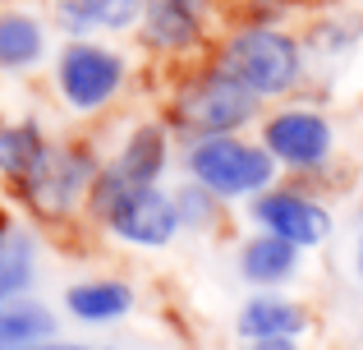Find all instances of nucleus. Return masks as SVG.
Masks as SVG:
<instances>
[{"label":"nucleus","mask_w":363,"mask_h":350,"mask_svg":"<svg viewBox=\"0 0 363 350\" xmlns=\"http://www.w3.org/2000/svg\"><path fill=\"white\" fill-rule=\"evenodd\" d=\"M207 0H147V42L157 46H189L203 28Z\"/></svg>","instance_id":"obj_10"},{"label":"nucleus","mask_w":363,"mask_h":350,"mask_svg":"<svg viewBox=\"0 0 363 350\" xmlns=\"http://www.w3.org/2000/svg\"><path fill=\"white\" fill-rule=\"evenodd\" d=\"M124 83V60L106 46H88V42H74L69 51L60 55V88L65 102L79 111H97L106 106L111 97L120 92Z\"/></svg>","instance_id":"obj_5"},{"label":"nucleus","mask_w":363,"mask_h":350,"mask_svg":"<svg viewBox=\"0 0 363 350\" xmlns=\"http://www.w3.org/2000/svg\"><path fill=\"white\" fill-rule=\"evenodd\" d=\"M240 332L248 341H294V337L303 332V309L290 305V300L281 295H257L244 305L240 314Z\"/></svg>","instance_id":"obj_9"},{"label":"nucleus","mask_w":363,"mask_h":350,"mask_svg":"<svg viewBox=\"0 0 363 350\" xmlns=\"http://www.w3.org/2000/svg\"><path fill=\"white\" fill-rule=\"evenodd\" d=\"M14 350H79L69 341H28V346H14Z\"/></svg>","instance_id":"obj_19"},{"label":"nucleus","mask_w":363,"mask_h":350,"mask_svg":"<svg viewBox=\"0 0 363 350\" xmlns=\"http://www.w3.org/2000/svg\"><path fill=\"white\" fill-rule=\"evenodd\" d=\"M88 180H92V162L83 153H74V148H46L42 166H37L23 185H28V194L37 198V207L60 212V207L74 203V194H79Z\"/></svg>","instance_id":"obj_8"},{"label":"nucleus","mask_w":363,"mask_h":350,"mask_svg":"<svg viewBox=\"0 0 363 350\" xmlns=\"http://www.w3.org/2000/svg\"><path fill=\"white\" fill-rule=\"evenodd\" d=\"M359 272H363V240H359Z\"/></svg>","instance_id":"obj_21"},{"label":"nucleus","mask_w":363,"mask_h":350,"mask_svg":"<svg viewBox=\"0 0 363 350\" xmlns=\"http://www.w3.org/2000/svg\"><path fill=\"white\" fill-rule=\"evenodd\" d=\"M221 74H230L253 97H276L299 79V46L276 28H244L225 42Z\"/></svg>","instance_id":"obj_1"},{"label":"nucleus","mask_w":363,"mask_h":350,"mask_svg":"<svg viewBox=\"0 0 363 350\" xmlns=\"http://www.w3.org/2000/svg\"><path fill=\"white\" fill-rule=\"evenodd\" d=\"M33 281V240L23 231L0 235V305H14Z\"/></svg>","instance_id":"obj_16"},{"label":"nucleus","mask_w":363,"mask_h":350,"mask_svg":"<svg viewBox=\"0 0 363 350\" xmlns=\"http://www.w3.org/2000/svg\"><path fill=\"white\" fill-rule=\"evenodd\" d=\"M262 138H267V153L290 166H318L331 153V125L318 111H281V116L267 120Z\"/></svg>","instance_id":"obj_6"},{"label":"nucleus","mask_w":363,"mask_h":350,"mask_svg":"<svg viewBox=\"0 0 363 350\" xmlns=\"http://www.w3.org/2000/svg\"><path fill=\"white\" fill-rule=\"evenodd\" d=\"M253 350H294V341H257Z\"/></svg>","instance_id":"obj_20"},{"label":"nucleus","mask_w":363,"mask_h":350,"mask_svg":"<svg viewBox=\"0 0 363 350\" xmlns=\"http://www.w3.org/2000/svg\"><path fill=\"white\" fill-rule=\"evenodd\" d=\"M0 235H5V231H0Z\"/></svg>","instance_id":"obj_22"},{"label":"nucleus","mask_w":363,"mask_h":350,"mask_svg":"<svg viewBox=\"0 0 363 350\" xmlns=\"http://www.w3.org/2000/svg\"><path fill=\"white\" fill-rule=\"evenodd\" d=\"M65 305H69V314L83 318V323H116V318L129 314L133 290L124 286V281H83V286H69Z\"/></svg>","instance_id":"obj_12"},{"label":"nucleus","mask_w":363,"mask_h":350,"mask_svg":"<svg viewBox=\"0 0 363 350\" xmlns=\"http://www.w3.org/2000/svg\"><path fill=\"white\" fill-rule=\"evenodd\" d=\"M161 166H166V134L143 125V129H133V138L124 143V153L116 157L111 175L124 180V185H157Z\"/></svg>","instance_id":"obj_11"},{"label":"nucleus","mask_w":363,"mask_h":350,"mask_svg":"<svg viewBox=\"0 0 363 350\" xmlns=\"http://www.w3.org/2000/svg\"><path fill=\"white\" fill-rule=\"evenodd\" d=\"M189 171L203 189L221 198H235V194H257V189L272 185V153L253 143H240V138H198L189 148Z\"/></svg>","instance_id":"obj_3"},{"label":"nucleus","mask_w":363,"mask_h":350,"mask_svg":"<svg viewBox=\"0 0 363 350\" xmlns=\"http://www.w3.org/2000/svg\"><path fill=\"white\" fill-rule=\"evenodd\" d=\"M55 323L37 305H0V350H14L28 341H51Z\"/></svg>","instance_id":"obj_18"},{"label":"nucleus","mask_w":363,"mask_h":350,"mask_svg":"<svg viewBox=\"0 0 363 350\" xmlns=\"http://www.w3.org/2000/svg\"><path fill=\"white\" fill-rule=\"evenodd\" d=\"M294 258H299V249H294L290 240H276V235H262V240H253L244 249L240 268L248 281H257V286H272V281H285L294 272Z\"/></svg>","instance_id":"obj_14"},{"label":"nucleus","mask_w":363,"mask_h":350,"mask_svg":"<svg viewBox=\"0 0 363 350\" xmlns=\"http://www.w3.org/2000/svg\"><path fill=\"white\" fill-rule=\"evenodd\" d=\"M257 97L230 79V74L212 70L203 79H194L179 97V120L194 129L198 138H230L235 125H244L253 116Z\"/></svg>","instance_id":"obj_4"},{"label":"nucleus","mask_w":363,"mask_h":350,"mask_svg":"<svg viewBox=\"0 0 363 350\" xmlns=\"http://www.w3.org/2000/svg\"><path fill=\"white\" fill-rule=\"evenodd\" d=\"M46 37H42V23L28 14H0V65L5 70H23L42 55Z\"/></svg>","instance_id":"obj_15"},{"label":"nucleus","mask_w":363,"mask_h":350,"mask_svg":"<svg viewBox=\"0 0 363 350\" xmlns=\"http://www.w3.org/2000/svg\"><path fill=\"white\" fill-rule=\"evenodd\" d=\"M253 217L267 226V235L290 240L294 249H303V244H322L327 231H331V217L322 212L313 198H303V194H262L253 203Z\"/></svg>","instance_id":"obj_7"},{"label":"nucleus","mask_w":363,"mask_h":350,"mask_svg":"<svg viewBox=\"0 0 363 350\" xmlns=\"http://www.w3.org/2000/svg\"><path fill=\"white\" fill-rule=\"evenodd\" d=\"M42 157H46V143H42V134H37V125L0 129V171L28 180L37 166H42Z\"/></svg>","instance_id":"obj_17"},{"label":"nucleus","mask_w":363,"mask_h":350,"mask_svg":"<svg viewBox=\"0 0 363 350\" xmlns=\"http://www.w3.org/2000/svg\"><path fill=\"white\" fill-rule=\"evenodd\" d=\"M60 23L69 33H92V28H124L138 18L143 0H60Z\"/></svg>","instance_id":"obj_13"},{"label":"nucleus","mask_w":363,"mask_h":350,"mask_svg":"<svg viewBox=\"0 0 363 350\" xmlns=\"http://www.w3.org/2000/svg\"><path fill=\"white\" fill-rule=\"evenodd\" d=\"M92 203L111 222V231L133 244H166L179 226V207L166 194H157V185H124L111 171L101 175Z\"/></svg>","instance_id":"obj_2"}]
</instances>
